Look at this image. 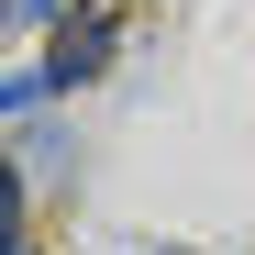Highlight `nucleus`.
I'll return each instance as SVG.
<instances>
[{"label": "nucleus", "instance_id": "f257e3e1", "mask_svg": "<svg viewBox=\"0 0 255 255\" xmlns=\"http://www.w3.org/2000/svg\"><path fill=\"white\" fill-rule=\"evenodd\" d=\"M111 45H122V22H111V11L67 22V33H56V56H45V89H89V78L111 67Z\"/></svg>", "mask_w": 255, "mask_h": 255}]
</instances>
